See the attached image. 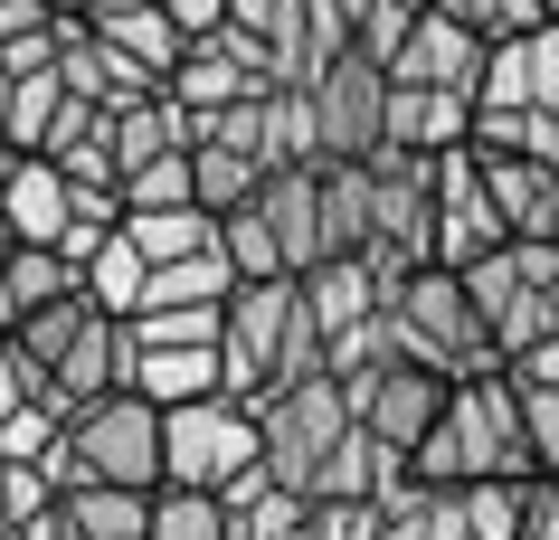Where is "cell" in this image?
<instances>
[{"instance_id":"e575fe53","label":"cell","mask_w":559,"mask_h":540,"mask_svg":"<svg viewBox=\"0 0 559 540\" xmlns=\"http://www.w3.org/2000/svg\"><path fill=\"white\" fill-rule=\"evenodd\" d=\"M162 10L180 20V38H209L218 20H228V0H162Z\"/></svg>"},{"instance_id":"7a4b0ae2","label":"cell","mask_w":559,"mask_h":540,"mask_svg":"<svg viewBox=\"0 0 559 540\" xmlns=\"http://www.w3.org/2000/svg\"><path fill=\"white\" fill-rule=\"evenodd\" d=\"M304 370H332L323 332L304 313V275H237L218 303V380L257 408L265 389H285Z\"/></svg>"},{"instance_id":"cb8c5ba5","label":"cell","mask_w":559,"mask_h":540,"mask_svg":"<svg viewBox=\"0 0 559 540\" xmlns=\"http://www.w3.org/2000/svg\"><path fill=\"white\" fill-rule=\"evenodd\" d=\"M123 238L143 247L152 266H171V256L218 247V209H200V200H171V209H123Z\"/></svg>"},{"instance_id":"30bf717a","label":"cell","mask_w":559,"mask_h":540,"mask_svg":"<svg viewBox=\"0 0 559 540\" xmlns=\"http://www.w3.org/2000/svg\"><path fill=\"white\" fill-rule=\"evenodd\" d=\"M342 380V398H352V418L380 436V446L408 455L427 427H437L445 408V370H427V360H360V370H332Z\"/></svg>"},{"instance_id":"7402d4cb","label":"cell","mask_w":559,"mask_h":540,"mask_svg":"<svg viewBox=\"0 0 559 540\" xmlns=\"http://www.w3.org/2000/svg\"><path fill=\"white\" fill-rule=\"evenodd\" d=\"M218 503H228V540H285V531H304L313 493H295V483L265 475V465H247V475H237Z\"/></svg>"},{"instance_id":"74e56055","label":"cell","mask_w":559,"mask_h":540,"mask_svg":"<svg viewBox=\"0 0 559 540\" xmlns=\"http://www.w3.org/2000/svg\"><path fill=\"white\" fill-rule=\"evenodd\" d=\"M0 171H10V133H0Z\"/></svg>"},{"instance_id":"d590c367","label":"cell","mask_w":559,"mask_h":540,"mask_svg":"<svg viewBox=\"0 0 559 540\" xmlns=\"http://www.w3.org/2000/svg\"><path fill=\"white\" fill-rule=\"evenodd\" d=\"M48 10H67V20H76V10H95V0H48Z\"/></svg>"},{"instance_id":"e0dca14e","label":"cell","mask_w":559,"mask_h":540,"mask_svg":"<svg viewBox=\"0 0 559 540\" xmlns=\"http://www.w3.org/2000/svg\"><path fill=\"white\" fill-rule=\"evenodd\" d=\"M0 218H10V238L58 247V228H67V171L48 161V152H10V171H0Z\"/></svg>"},{"instance_id":"4dcf8cb0","label":"cell","mask_w":559,"mask_h":540,"mask_svg":"<svg viewBox=\"0 0 559 540\" xmlns=\"http://www.w3.org/2000/svg\"><path fill=\"white\" fill-rule=\"evenodd\" d=\"M171 200H200L190 190V152H152L143 171H123V209H171Z\"/></svg>"},{"instance_id":"ba28073f","label":"cell","mask_w":559,"mask_h":540,"mask_svg":"<svg viewBox=\"0 0 559 540\" xmlns=\"http://www.w3.org/2000/svg\"><path fill=\"white\" fill-rule=\"evenodd\" d=\"M389 503V540H512L522 531V483H427L408 475Z\"/></svg>"},{"instance_id":"5bb4252c","label":"cell","mask_w":559,"mask_h":540,"mask_svg":"<svg viewBox=\"0 0 559 540\" xmlns=\"http://www.w3.org/2000/svg\"><path fill=\"white\" fill-rule=\"evenodd\" d=\"M123 380H133V332H123V313H105V303H95L86 323H76V341L48 360V389H58L67 408H86V398L123 389Z\"/></svg>"},{"instance_id":"484cf974","label":"cell","mask_w":559,"mask_h":540,"mask_svg":"<svg viewBox=\"0 0 559 540\" xmlns=\"http://www.w3.org/2000/svg\"><path fill=\"white\" fill-rule=\"evenodd\" d=\"M370 247V161H323V256Z\"/></svg>"},{"instance_id":"7c38bea8","label":"cell","mask_w":559,"mask_h":540,"mask_svg":"<svg viewBox=\"0 0 559 540\" xmlns=\"http://www.w3.org/2000/svg\"><path fill=\"white\" fill-rule=\"evenodd\" d=\"M380 67L399 76V86H455V95H474V76H484V38H474L455 10L427 0V10L408 20V38H399Z\"/></svg>"},{"instance_id":"9a60e30c","label":"cell","mask_w":559,"mask_h":540,"mask_svg":"<svg viewBox=\"0 0 559 540\" xmlns=\"http://www.w3.org/2000/svg\"><path fill=\"white\" fill-rule=\"evenodd\" d=\"M484 161V190L512 238H559V161L550 152H474Z\"/></svg>"},{"instance_id":"3957f363","label":"cell","mask_w":559,"mask_h":540,"mask_svg":"<svg viewBox=\"0 0 559 540\" xmlns=\"http://www.w3.org/2000/svg\"><path fill=\"white\" fill-rule=\"evenodd\" d=\"M474 152H550L559 161V10L512 38H484L474 76Z\"/></svg>"},{"instance_id":"8d00e7d4","label":"cell","mask_w":559,"mask_h":540,"mask_svg":"<svg viewBox=\"0 0 559 540\" xmlns=\"http://www.w3.org/2000/svg\"><path fill=\"white\" fill-rule=\"evenodd\" d=\"M0 105H10V58H0Z\"/></svg>"},{"instance_id":"f1b7e54d","label":"cell","mask_w":559,"mask_h":540,"mask_svg":"<svg viewBox=\"0 0 559 540\" xmlns=\"http://www.w3.org/2000/svg\"><path fill=\"white\" fill-rule=\"evenodd\" d=\"M86 313H95V295L76 285V295H58V303H38V313H20V323H10V341H20L29 360H58L67 341H76V323H86Z\"/></svg>"},{"instance_id":"4316f807","label":"cell","mask_w":559,"mask_h":540,"mask_svg":"<svg viewBox=\"0 0 559 540\" xmlns=\"http://www.w3.org/2000/svg\"><path fill=\"white\" fill-rule=\"evenodd\" d=\"M143 540H228V503L200 483H152V521Z\"/></svg>"},{"instance_id":"9c48e42d","label":"cell","mask_w":559,"mask_h":540,"mask_svg":"<svg viewBox=\"0 0 559 540\" xmlns=\"http://www.w3.org/2000/svg\"><path fill=\"white\" fill-rule=\"evenodd\" d=\"M304 95H313V133H323V161H370L380 152V123H389V67L370 58V48H332L313 76H304Z\"/></svg>"},{"instance_id":"ac0fdd59","label":"cell","mask_w":559,"mask_h":540,"mask_svg":"<svg viewBox=\"0 0 559 540\" xmlns=\"http://www.w3.org/2000/svg\"><path fill=\"white\" fill-rule=\"evenodd\" d=\"M76 20H86L105 48H123L133 67H152V76H171L180 48H190V38H180V20L162 10V0H95V10H76Z\"/></svg>"},{"instance_id":"f35d334b","label":"cell","mask_w":559,"mask_h":540,"mask_svg":"<svg viewBox=\"0 0 559 540\" xmlns=\"http://www.w3.org/2000/svg\"><path fill=\"white\" fill-rule=\"evenodd\" d=\"M540 10H559V0H540Z\"/></svg>"},{"instance_id":"6da1fadb","label":"cell","mask_w":559,"mask_h":540,"mask_svg":"<svg viewBox=\"0 0 559 540\" xmlns=\"http://www.w3.org/2000/svg\"><path fill=\"white\" fill-rule=\"evenodd\" d=\"M408 475H427V483H531L540 475L531 427H522V398H512V370L445 380V408L408 446Z\"/></svg>"},{"instance_id":"d6986e66","label":"cell","mask_w":559,"mask_h":540,"mask_svg":"<svg viewBox=\"0 0 559 540\" xmlns=\"http://www.w3.org/2000/svg\"><path fill=\"white\" fill-rule=\"evenodd\" d=\"M58 521H67V540H143V521H152V483L76 475V483L58 493Z\"/></svg>"},{"instance_id":"2e32d148","label":"cell","mask_w":559,"mask_h":540,"mask_svg":"<svg viewBox=\"0 0 559 540\" xmlns=\"http://www.w3.org/2000/svg\"><path fill=\"white\" fill-rule=\"evenodd\" d=\"M465 133H474V95H455V86H399V76H389L380 143H399V152H445V143H465Z\"/></svg>"},{"instance_id":"603a6c76","label":"cell","mask_w":559,"mask_h":540,"mask_svg":"<svg viewBox=\"0 0 559 540\" xmlns=\"http://www.w3.org/2000/svg\"><path fill=\"white\" fill-rule=\"evenodd\" d=\"M86 275H76V256H58V247H29L10 238V256H0V323H20V313H38V303L76 295Z\"/></svg>"},{"instance_id":"d6a6232c","label":"cell","mask_w":559,"mask_h":540,"mask_svg":"<svg viewBox=\"0 0 559 540\" xmlns=\"http://www.w3.org/2000/svg\"><path fill=\"white\" fill-rule=\"evenodd\" d=\"M29 398H48V360H29L20 341H0V418H20Z\"/></svg>"},{"instance_id":"1f68e13d","label":"cell","mask_w":559,"mask_h":540,"mask_svg":"<svg viewBox=\"0 0 559 540\" xmlns=\"http://www.w3.org/2000/svg\"><path fill=\"white\" fill-rule=\"evenodd\" d=\"M437 10H455L474 38H512V29H531V20H550L540 0H437Z\"/></svg>"},{"instance_id":"52a82bcc","label":"cell","mask_w":559,"mask_h":540,"mask_svg":"<svg viewBox=\"0 0 559 540\" xmlns=\"http://www.w3.org/2000/svg\"><path fill=\"white\" fill-rule=\"evenodd\" d=\"M257 455V408L237 389H209V398H180L162 408V483H200V493H228Z\"/></svg>"},{"instance_id":"277c9868","label":"cell","mask_w":559,"mask_h":540,"mask_svg":"<svg viewBox=\"0 0 559 540\" xmlns=\"http://www.w3.org/2000/svg\"><path fill=\"white\" fill-rule=\"evenodd\" d=\"M38 465L58 475V493H67L76 475L162 483V408H152L143 389H105V398H86V408H67V436L38 455Z\"/></svg>"},{"instance_id":"5b68a950","label":"cell","mask_w":559,"mask_h":540,"mask_svg":"<svg viewBox=\"0 0 559 540\" xmlns=\"http://www.w3.org/2000/svg\"><path fill=\"white\" fill-rule=\"evenodd\" d=\"M455 275L474 285V313H484L502 360L559 332V238H502L493 256H474Z\"/></svg>"},{"instance_id":"ffe728a7","label":"cell","mask_w":559,"mask_h":540,"mask_svg":"<svg viewBox=\"0 0 559 540\" xmlns=\"http://www.w3.org/2000/svg\"><path fill=\"white\" fill-rule=\"evenodd\" d=\"M123 389H143L152 408L228 389V380H218V341H133V380H123Z\"/></svg>"},{"instance_id":"4fadbf2b","label":"cell","mask_w":559,"mask_h":540,"mask_svg":"<svg viewBox=\"0 0 559 540\" xmlns=\"http://www.w3.org/2000/svg\"><path fill=\"white\" fill-rule=\"evenodd\" d=\"M247 209L265 218V238L285 247V266H323V161H275L257 180V200Z\"/></svg>"},{"instance_id":"44dd1931","label":"cell","mask_w":559,"mask_h":540,"mask_svg":"<svg viewBox=\"0 0 559 540\" xmlns=\"http://www.w3.org/2000/svg\"><path fill=\"white\" fill-rule=\"evenodd\" d=\"M502 370H512V398H522V427H531L540 475H559V332L531 341V351H512Z\"/></svg>"},{"instance_id":"8992f818","label":"cell","mask_w":559,"mask_h":540,"mask_svg":"<svg viewBox=\"0 0 559 540\" xmlns=\"http://www.w3.org/2000/svg\"><path fill=\"white\" fill-rule=\"evenodd\" d=\"M352 436V398H342V380L332 370H304V380H285V389L257 398V455L275 483H295V493H313L332 465V446Z\"/></svg>"},{"instance_id":"d4e9b609","label":"cell","mask_w":559,"mask_h":540,"mask_svg":"<svg viewBox=\"0 0 559 540\" xmlns=\"http://www.w3.org/2000/svg\"><path fill=\"white\" fill-rule=\"evenodd\" d=\"M257 180H265V161H257V152L209 143V133L190 143V190H200V209H218V218H228L237 200H257Z\"/></svg>"},{"instance_id":"f546056e","label":"cell","mask_w":559,"mask_h":540,"mask_svg":"<svg viewBox=\"0 0 559 540\" xmlns=\"http://www.w3.org/2000/svg\"><path fill=\"white\" fill-rule=\"evenodd\" d=\"M218 247H228V266H237V275H295V266H285V247L265 238V218L247 209V200L218 218Z\"/></svg>"},{"instance_id":"8fae6325","label":"cell","mask_w":559,"mask_h":540,"mask_svg":"<svg viewBox=\"0 0 559 540\" xmlns=\"http://www.w3.org/2000/svg\"><path fill=\"white\" fill-rule=\"evenodd\" d=\"M502 238H512V228H502L493 190H484L474 143H445V152H437V218H427V256H437V266H474V256H493Z\"/></svg>"},{"instance_id":"83f0119b","label":"cell","mask_w":559,"mask_h":540,"mask_svg":"<svg viewBox=\"0 0 559 540\" xmlns=\"http://www.w3.org/2000/svg\"><path fill=\"white\" fill-rule=\"evenodd\" d=\"M76 275H86V295L105 303V313H133V303H143V275H152V256H143L133 238H123V218H115V228H105V247H95V256H86Z\"/></svg>"},{"instance_id":"836d02e7","label":"cell","mask_w":559,"mask_h":540,"mask_svg":"<svg viewBox=\"0 0 559 540\" xmlns=\"http://www.w3.org/2000/svg\"><path fill=\"white\" fill-rule=\"evenodd\" d=\"M512 540H559V475H531L522 483V531Z\"/></svg>"}]
</instances>
